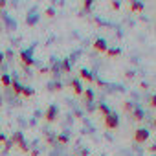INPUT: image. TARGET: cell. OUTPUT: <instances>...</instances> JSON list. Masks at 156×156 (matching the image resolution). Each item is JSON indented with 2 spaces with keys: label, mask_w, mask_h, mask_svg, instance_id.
<instances>
[{
  "label": "cell",
  "mask_w": 156,
  "mask_h": 156,
  "mask_svg": "<svg viewBox=\"0 0 156 156\" xmlns=\"http://www.w3.org/2000/svg\"><path fill=\"white\" fill-rule=\"evenodd\" d=\"M103 125H105V129H108V130H116V129L119 127V116H118L116 112H110L108 116L103 118Z\"/></svg>",
  "instance_id": "6da1fadb"
},
{
  "label": "cell",
  "mask_w": 156,
  "mask_h": 156,
  "mask_svg": "<svg viewBox=\"0 0 156 156\" xmlns=\"http://www.w3.org/2000/svg\"><path fill=\"white\" fill-rule=\"evenodd\" d=\"M11 141H13V143H17V145H19V149H20L22 152H30V147H28V143H26V140H24L22 132H13Z\"/></svg>",
  "instance_id": "7a4b0ae2"
},
{
  "label": "cell",
  "mask_w": 156,
  "mask_h": 156,
  "mask_svg": "<svg viewBox=\"0 0 156 156\" xmlns=\"http://www.w3.org/2000/svg\"><path fill=\"white\" fill-rule=\"evenodd\" d=\"M57 116H59V108H57L55 105H50V107L46 108V112H44V121H46V123H53V121L57 119Z\"/></svg>",
  "instance_id": "3957f363"
},
{
  "label": "cell",
  "mask_w": 156,
  "mask_h": 156,
  "mask_svg": "<svg viewBox=\"0 0 156 156\" xmlns=\"http://www.w3.org/2000/svg\"><path fill=\"white\" fill-rule=\"evenodd\" d=\"M149 136H151V132H149L147 129H136L134 134H132V138H134L136 143H145V141L149 140Z\"/></svg>",
  "instance_id": "277c9868"
},
{
  "label": "cell",
  "mask_w": 156,
  "mask_h": 156,
  "mask_svg": "<svg viewBox=\"0 0 156 156\" xmlns=\"http://www.w3.org/2000/svg\"><path fill=\"white\" fill-rule=\"evenodd\" d=\"M70 88H72V92L75 94V96H83V85H81V81H79V77H75V79H72L70 81Z\"/></svg>",
  "instance_id": "5b68a950"
},
{
  "label": "cell",
  "mask_w": 156,
  "mask_h": 156,
  "mask_svg": "<svg viewBox=\"0 0 156 156\" xmlns=\"http://www.w3.org/2000/svg\"><path fill=\"white\" fill-rule=\"evenodd\" d=\"M94 50H96L98 53H107V50H108L107 41H105V39H96V41H94Z\"/></svg>",
  "instance_id": "8992f818"
},
{
  "label": "cell",
  "mask_w": 156,
  "mask_h": 156,
  "mask_svg": "<svg viewBox=\"0 0 156 156\" xmlns=\"http://www.w3.org/2000/svg\"><path fill=\"white\" fill-rule=\"evenodd\" d=\"M19 59H20V62H22L24 66H28V68H30V66H35V61L31 59V55H30L28 51H20V53H19Z\"/></svg>",
  "instance_id": "52a82bcc"
},
{
  "label": "cell",
  "mask_w": 156,
  "mask_h": 156,
  "mask_svg": "<svg viewBox=\"0 0 156 156\" xmlns=\"http://www.w3.org/2000/svg\"><path fill=\"white\" fill-rule=\"evenodd\" d=\"M79 79H83V81H87V83H94L96 81V77L92 75V72H88V70H85V68H81L79 70Z\"/></svg>",
  "instance_id": "ba28073f"
},
{
  "label": "cell",
  "mask_w": 156,
  "mask_h": 156,
  "mask_svg": "<svg viewBox=\"0 0 156 156\" xmlns=\"http://www.w3.org/2000/svg\"><path fill=\"white\" fill-rule=\"evenodd\" d=\"M130 118H132L134 121H143V119H145V112H143V108H141V107H134V110L130 112Z\"/></svg>",
  "instance_id": "9c48e42d"
},
{
  "label": "cell",
  "mask_w": 156,
  "mask_h": 156,
  "mask_svg": "<svg viewBox=\"0 0 156 156\" xmlns=\"http://www.w3.org/2000/svg\"><path fill=\"white\" fill-rule=\"evenodd\" d=\"M129 8H130V11H132V13H141V11L145 9V6H143L141 2H136V0H130Z\"/></svg>",
  "instance_id": "30bf717a"
},
{
  "label": "cell",
  "mask_w": 156,
  "mask_h": 156,
  "mask_svg": "<svg viewBox=\"0 0 156 156\" xmlns=\"http://www.w3.org/2000/svg\"><path fill=\"white\" fill-rule=\"evenodd\" d=\"M81 98H83L85 103H94V90H92V88H85Z\"/></svg>",
  "instance_id": "8fae6325"
},
{
  "label": "cell",
  "mask_w": 156,
  "mask_h": 156,
  "mask_svg": "<svg viewBox=\"0 0 156 156\" xmlns=\"http://www.w3.org/2000/svg\"><path fill=\"white\" fill-rule=\"evenodd\" d=\"M105 55H107L108 59H116V57H119V55H121V48H108Z\"/></svg>",
  "instance_id": "7c38bea8"
},
{
  "label": "cell",
  "mask_w": 156,
  "mask_h": 156,
  "mask_svg": "<svg viewBox=\"0 0 156 156\" xmlns=\"http://www.w3.org/2000/svg\"><path fill=\"white\" fill-rule=\"evenodd\" d=\"M11 77H9V73H2V75H0V85H2V87H6V88H9L11 87Z\"/></svg>",
  "instance_id": "4fadbf2b"
},
{
  "label": "cell",
  "mask_w": 156,
  "mask_h": 156,
  "mask_svg": "<svg viewBox=\"0 0 156 156\" xmlns=\"http://www.w3.org/2000/svg\"><path fill=\"white\" fill-rule=\"evenodd\" d=\"M33 94H35V90H33V88H30V87H22V92H20V96H22V98L30 99V98H33Z\"/></svg>",
  "instance_id": "5bb4252c"
},
{
  "label": "cell",
  "mask_w": 156,
  "mask_h": 156,
  "mask_svg": "<svg viewBox=\"0 0 156 156\" xmlns=\"http://www.w3.org/2000/svg\"><path fill=\"white\" fill-rule=\"evenodd\" d=\"M98 112H99V114H101V116L105 118V116H108V114H110L112 110H110V108H108V107H107L105 103H99V105H98Z\"/></svg>",
  "instance_id": "9a60e30c"
},
{
  "label": "cell",
  "mask_w": 156,
  "mask_h": 156,
  "mask_svg": "<svg viewBox=\"0 0 156 156\" xmlns=\"http://www.w3.org/2000/svg\"><path fill=\"white\" fill-rule=\"evenodd\" d=\"M11 90H13V94H17V96H20V92H22V85L19 83V81H11V87H9Z\"/></svg>",
  "instance_id": "2e32d148"
},
{
  "label": "cell",
  "mask_w": 156,
  "mask_h": 156,
  "mask_svg": "<svg viewBox=\"0 0 156 156\" xmlns=\"http://www.w3.org/2000/svg\"><path fill=\"white\" fill-rule=\"evenodd\" d=\"M55 141H57L59 145H66V143L70 141V138H68V134H59V136L55 138Z\"/></svg>",
  "instance_id": "e0dca14e"
},
{
  "label": "cell",
  "mask_w": 156,
  "mask_h": 156,
  "mask_svg": "<svg viewBox=\"0 0 156 156\" xmlns=\"http://www.w3.org/2000/svg\"><path fill=\"white\" fill-rule=\"evenodd\" d=\"M61 70H62L64 73H70V70H72V64H70V61H68V59H64V61L61 62Z\"/></svg>",
  "instance_id": "ac0fdd59"
},
{
  "label": "cell",
  "mask_w": 156,
  "mask_h": 156,
  "mask_svg": "<svg viewBox=\"0 0 156 156\" xmlns=\"http://www.w3.org/2000/svg\"><path fill=\"white\" fill-rule=\"evenodd\" d=\"M61 88H62V85H61L59 81H55V83H50V85H48V90H51V92H59Z\"/></svg>",
  "instance_id": "d6986e66"
},
{
  "label": "cell",
  "mask_w": 156,
  "mask_h": 156,
  "mask_svg": "<svg viewBox=\"0 0 156 156\" xmlns=\"http://www.w3.org/2000/svg\"><path fill=\"white\" fill-rule=\"evenodd\" d=\"M134 107H136V105H132V103H130V101H127V103H125V105H123V110H125V112H129V114H130V112H132V110H134Z\"/></svg>",
  "instance_id": "ffe728a7"
},
{
  "label": "cell",
  "mask_w": 156,
  "mask_h": 156,
  "mask_svg": "<svg viewBox=\"0 0 156 156\" xmlns=\"http://www.w3.org/2000/svg\"><path fill=\"white\" fill-rule=\"evenodd\" d=\"M149 107H151V108H156V94L149 98Z\"/></svg>",
  "instance_id": "44dd1931"
},
{
  "label": "cell",
  "mask_w": 156,
  "mask_h": 156,
  "mask_svg": "<svg viewBox=\"0 0 156 156\" xmlns=\"http://www.w3.org/2000/svg\"><path fill=\"white\" fill-rule=\"evenodd\" d=\"M92 4H94L92 0H87V2H83V9H85V11H88V9L92 8Z\"/></svg>",
  "instance_id": "7402d4cb"
},
{
  "label": "cell",
  "mask_w": 156,
  "mask_h": 156,
  "mask_svg": "<svg viewBox=\"0 0 156 156\" xmlns=\"http://www.w3.org/2000/svg\"><path fill=\"white\" fill-rule=\"evenodd\" d=\"M53 15H55V11H53V9H51V8H48V9H46V11H44V17H48V19H51V17H53Z\"/></svg>",
  "instance_id": "603a6c76"
},
{
  "label": "cell",
  "mask_w": 156,
  "mask_h": 156,
  "mask_svg": "<svg viewBox=\"0 0 156 156\" xmlns=\"http://www.w3.org/2000/svg\"><path fill=\"white\" fill-rule=\"evenodd\" d=\"M110 8H112L114 11H118V9H119V2H110Z\"/></svg>",
  "instance_id": "cb8c5ba5"
},
{
  "label": "cell",
  "mask_w": 156,
  "mask_h": 156,
  "mask_svg": "<svg viewBox=\"0 0 156 156\" xmlns=\"http://www.w3.org/2000/svg\"><path fill=\"white\" fill-rule=\"evenodd\" d=\"M46 141H48V143H55V138H53L51 134H46Z\"/></svg>",
  "instance_id": "d4e9b609"
},
{
  "label": "cell",
  "mask_w": 156,
  "mask_h": 156,
  "mask_svg": "<svg viewBox=\"0 0 156 156\" xmlns=\"http://www.w3.org/2000/svg\"><path fill=\"white\" fill-rule=\"evenodd\" d=\"M48 72H50V70H48V68H41V70H39V73H41V75H46V73H48Z\"/></svg>",
  "instance_id": "484cf974"
},
{
  "label": "cell",
  "mask_w": 156,
  "mask_h": 156,
  "mask_svg": "<svg viewBox=\"0 0 156 156\" xmlns=\"http://www.w3.org/2000/svg\"><path fill=\"white\" fill-rule=\"evenodd\" d=\"M6 141H8V138L4 134H0V143H6Z\"/></svg>",
  "instance_id": "4316f807"
},
{
  "label": "cell",
  "mask_w": 156,
  "mask_h": 156,
  "mask_svg": "<svg viewBox=\"0 0 156 156\" xmlns=\"http://www.w3.org/2000/svg\"><path fill=\"white\" fill-rule=\"evenodd\" d=\"M149 152H156V143H154V145H151V147H149Z\"/></svg>",
  "instance_id": "83f0119b"
},
{
  "label": "cell",
  "mask_w": 156,
  "mask_h": 156,
  "mask_svg": "<svg viewBox=\"0 0 156 156\" xmlns=\"http://www.w3.org/2000/svg\"><path fill=\"white\" fill-rule=\"evenodd\" d=\"M140 88L141 90H147V83H140Z\"/></svg>",
  "instance_id": "f1b7e54d"
},
{
  "label": "cell",
  "mask_w": 156,
  "mask_h": 156,
  "mask_svg": "<svg viewBox=\"0 0 156 156\" xmlns=\"http://www.w3.org/2000/svg\"><path fill=\"white\" fill-rule=\"evenodd\" d=\"M4 59H6V57H4V53H2V51H0V64H2V62H4Z\"/></svg>",
  "instance_id": "f546056e"
},
{
  "label": "cell",
  "mask_w": 156,
  "mask_h": 156,
  "mask_svg": "<svg viewBox=\"0 0 156 156\" xmlns=\"http://www.w3.org/2000/svg\"><path fill=\"white\" fill-rule=\"evenodd\" d=\"M30 154L31 156H39V151H30Z\"/></svg>",
  "instance_id": "4dcf8cb0"
},
{
  "label": "cell",
  "mask_w": 156,
  "mask_h": 156,
  "mask_svg": "<svg viewBox=\"0 0 156 156\" xmlns=\"http://www.w3.org/2000/svg\"><path fill=\"white\" fill-rule=\"evenodd\" d=\"M0 8H6V2H4V0H0Z\"/></svg>",
  "instance_id": "1f68e13d"
},
{
  "label": "cell",
  "mask_w": 156,
  "mask_h": 156,
  "mask_svg": "<svg viewBox=\"0 0 156 156\" xmlns=\"http://www.w3.org/2000/svg\"><path fill=\"white\" fill-rule=\"evenodd\" d=\"M152 127H154V129H156V118H154V121H152Z\"/></svg>",
  "instance_id": "d6a6232c"
}]
</instances>
